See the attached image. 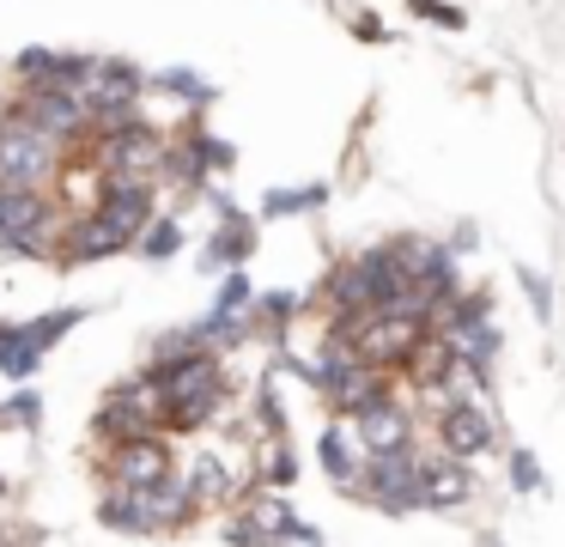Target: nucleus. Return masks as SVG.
I'll return each mask as SVG.
<instances>
[{
    "label": "nucleus",
    "instance_id": "nucleus-7",
    "mask_svg": "<svg viewBox=\"0 0 565 547\" xmlns=\"http://www.w3.org/2000/svg\"><path fill=\"white\" fill-rule=\"evenodd\" d=\"M147 432H159V401L147 396V383L128 377V383L104 389L98 408H92V438H98V450L128 444V438H147Z\"/></svg>",
    "mask_w": 565,
    "mask_h": 547
},
{
    "label": "nucleus",
    "instance_id": "nucleus-42",
    "mask_svg": "<svg viewBox=\"0 0 565 547\" xmlns=\"http://www.w3.org/2000/svg\"><path fill=\"white\" fill-rule=\"evenodd\" d=\"M480 547H504V541H499V535H480Z\"/></svg>",
    "mask_w": 565,
    "mask_h": 547
},
{
    "label": "nucleus",
    "instance_id": "nucleus-17",
    "mask_svg": "<svg viewBox=\"0 0 565 547\" xmlns=\"http://www.w3.org/2000/svg\"><path fill=\"white\" fill-rule=\"evenodd\" d=\"M353 267H359V280H365V292H371V311H395V304L414 292V280H407L402 262H395L390 243H371V250H359Z\"/></svg>",
    "mask_w": 565,
    "mask_h": 547
},
{
    "label": "nucleus",
    "instance_id": "nucleus-33",
    "mask_svg": "<svg viewBox=\"0 0 565 547\" xmlns=\"http://www.w3.org/2000/svg\"><path fill=\"white\" fill-rule=\"evenodd\" d=\"M504 474H511V493H541L547 474H541V456L529 444H511L504 450Z\"/></svg>",
    "mask_w": 565,
    "mask_h": 547
},
{
    "label": "nucleus",
    "instance_id": "nucleus-4",
    "mask_svg": "<svg viewBox=\"0 0 565 547\" xmlns=\"http://www.w3.org/2000/svg\"><path fill=\"white\" fill-rule=\"evenodd\" d=\"M431 432H438V450L456 462H475V456H492V450L504 444L499 438V413H492V401L468 396L462 383L450 389V396L438 401V420H431Z\"/></svg>",
    "mask_w": 565,
    "mask_h": 547
},
{
    "label": "nucleus",
    "instance_id": "nucleus-8",
    "mask_svg": "<svg viewBox=\"0 0 565 547\" xmlns=\"http://www.w3.org/2000/svg\"><path fill=\"white\" fill-rule=\"evenodd\" d=\"M67 152L31 128H0V189H55Z\"/></svg>",
    "mask_w": 565,
    "mask_h": 547
},
{
    "label": "nucleus",
    "instance_id": "nucleus-39",
    "mask_svg": "<svg viewBox=\"0 0 565 547\" xmlns=\"http://www.w3.org/2000/svg\"><path fill=\"white\" fill-rule=\"evenodd\" d=\"M220 541H225V547H268V541H262V535L249 529L244 517H225V523H220Z\"/></svg>",
    "mask_w": 565,
    "mask_h": 547
},
{
    "label": "nucleus",
    "instance_id": "nucleus-35",
    "mask_svg": "<svg viewBox=\"0 0 565 547\" xmlns=\"http://www.w3.org/2000/svg\"><path fill=\"white\" fill-rule=\"evenodd\" d=\"M407 19L438 24V31H468V12L450 7V0H407Z\"/></svg>",
    "mask_w": 565,
    "mask_h": 547
},
{
    "label": "nucleus",
    "instance_id": "nucleus-12",
    "mask_svg": "<svg viewBox=\"0 0 565 547\" xmlns=\"http://www.w3.org/2000/svg\"><path fill=\"white\" fill-rule=\"evenodd\" d=\"M353 438H359L365 456H395V450H419V420H414V408H407L402 396H390L383 408L359 413Z\"/></svg>",
    "mask_w": 565,
    "mask_h": 547
},
{
    "label": "nucleus",
    "instance_id": "nucleus-27",
    "mask_svg": "<svg viewBox=\"0 0 565 547\" xmlns=\"http://www.w3.org/2000/svg\"><path fill=\"white\" fill-rule=\"evenodd\" d=\"M462 286H468V280H462V267H456V255L444 250V243H431V250L419 255V267H414V292H419V298H431V304H450Z\"/></svg>",
    "mask_w": 565,
    "mask_h": 547
},
{
    "label": "nucleus",
    "instance_id": "nucleus-5",
    "mask_svg": "<svg viewBox=\"0 0 565 547\" xmlns=\"http://www.w3.org/2000/svg\"><path fill=\"white\" fill-rule=\"evenodd\" d=\"M359 505H371L377 517H414L419 511V450H395V456H365L353 493Z\"/></svg>",
    "mask_w": 565,
    "mask_h": 547
},
{
    "label": "nucleus",
    "instance_id": "nucleus-34",
    "mask_svg": "<svg viewBox=\"0 0 565 547\" xmlns=\"http://www.w3.org/2000/svg\"><path fill=\"white\" fill-rule=\"evenodd\" d=\"M249 304H256V280H249L244 267H232V274L220 280V292H213V304H207V311L237 316V311H249Z\"/></svg>",
    "mask_w": 565,
    "mask_h": 547
},
{
    "label": "nucleus",
    "instance_id": "nucleus-25",
    "mask_svg": "<svg viewBox=\"0 0 565 547\" xmlns=\"http://www.w3.org/2000/svg\"><path fill=\"white\" fill-rule=\"evenodd\" d=\"M390 396H395V377H390V371H359L347 389H334V396H329V413H334V420H347V425H353L359 413L383 408Z\"/></svg>",
    "mask_w": 565,
    "mask_h": 547
},
{
    "label": "nucleus",
    "instance_id": "nucleus-9",
    "mask_svg": "<svg viewBox=\"0 0 565 547\" xmlns=\"http://www.w3.org/2000/svg\"><path fill=\"white\" fill-rule=\"evenodd\" d=\"M98 55L86 49H50V43H25L13 55V85L19 92H79L92 80Z\"/></svg>",
    "mask_w": 565,
    "mask_h": 547
},
{
    "label": "nucleus",
    "instance_id": "nucleus-29",
    "mask_svg": "<svg viewBox=\"0 0 565 547\" xmlns=\"http://www.w3.org/2000/svg\"><path fill=\"white\" fill-rule=\"evenodd\" d=\"M79 323H86V304H55V311H43V316H25V335L38 340V353L50 359V353L62 347Z\"/></svg>",
    "mask_w": 565,
    "mask_h": 547
},
{
    "label": "nucleus",
    "instance_id": "nucleus-2",
    "mask_svg": "<svg viewBox=\"0 0 565 547\" xmlns=\"http://www.w3.org/2000/svg\"><path fill=\"white\" fill-rule=\"evenodd\" d=\"M164 146H171V128H159V122H147V116H128V122H116V128L92 134L86 158H92V170H98V177L152 182V177H159Z\"/></svg>",
    "mask_w": 565,
    "mask_h": 547
},
{
    "label": "nucleus",
    "instance_id": "nucleus-31",
    "mask_svg": "<svg viewBox=\"0 0 565 547\" xmlns=\"http://www.w3.org/2000/svg\"><path fill=\"white\" fill-rule=\"evenodd\" d=\"M177 250H183V219L159 207V219H152V225L135 238V255H147V262H171Z\"/></svg>",
    "mask_w": 565,
    "mask_h": 547
},
{
    "label": "nucleus",
    "instance_id": "nucleus-38",
    "mask_svg": "<svg viewBox=\"0 0 565 547\" xmlns=\"http://www.w3.org/2000/svg\"><path fill=\"white\" fill-rule=\"evenodd\" d=\"M347 24H353V36H359V43H371V49L390 43V24H383L371 7H353V12H347Z\"/></svg>",
    "mask_w": 565,
    "mask_h": 547
},
{
    "label": "nucleus",
    "instance_id": "nucleus-23",
    "mask_svg": "<svg viewBox=\"0 0 565 547\" xmlns=\"http://www.w3.org/2000/svg\"><path fill=\"white\" fill-rule=\"evenodd\" d=\"M177 146H183L189 158H195L207 177H225V170H237V146L232 140H220V134L207 128V116H189V122H177V134H171Z\"/></svg>",
    "mask_w": 565,
    "mask_h": 547
},
{
    "label": "nucleus",
    "instance_id": "nucleus-20",
    "mask_svg": "<svg viewBox=\"0 0 565 547\" xmlns=\"http://www.w3.org/2000/svg\"><path fill=\"white\" fill-rule=\"evenodd\" d=\"M244 486H262V493H292V486H298V444H292V438H262V444L249 450Z\"/></svg>",
    "mask_w": 565,
    "mask_h": 547
},
{
    "label": "nucleus",
    "instance_id": "nucleus-30",
    "mask_svg": "<svg viewBox=\"0 0 565 547\" xmlns=\"http://www.w3.org/2000/svg\"><path fill=\"white\" fill-rule=\"evenodd\" d=\"M322 207H329V182H298V189H268V194H262V219L322 213Z\"/></svg>",
    "mask_w": 565,
    "mask_h": 547
},
{
    "label": "nucleus",
    "instance_id": "nucleus-13",
    "mask_svg": "<svg viewBox=\"0 0 565 547\" xmlns=\"http://www.w3.org/2000/svg\"><path fill=\"white\" fill-rule=\"evenodd\" d=\"M232 517H244L268 547H298V529H305L292 493H262V486H244V493H237Z\"/></svg>",
    "mask_w": 565,
    "mask_h": 547
},
{
    "label": "nucleus",
    "instance_id": "nucleus-6",
    "mask_svg": "<svg viewBox=\"0 0 565 547\" xmlns=\"http://www.w3.org/2000/svg\"><path fill=\"white\" fill-rule=\"evenodd\" d=\"M98 474H104V486H122V493H152V486H164L177 474V444L164 432L110 444V450H98Z\"/></svg>",
    "mask_w": 565,
    "mask_h": 547
},
{
    "label": "nucleus",
    "instance_id": "nucleus-14",
    "mask_svg": "<svg viewBox=\"0 0 565 547\" xmlns=\"http://www.w3.org/2000/svg\"><path fill=\"white\" fill-rule=\"evenodd\" d=\"M475 498V469L444 450H419V511H462Z\"/></svg>",
    "mask_w": 565,
    "mask_h": 547
},
{
    "label": "nucleus",
    "instance_id": "nucleus-43",
    "mask_svg": "<svg viewBox=\"0 0 565 547\" xmlns=\"http://www.w3.org/2000/svg\"><path fill=\"white\" fill-rule=\"evenodd\" d=\"M322 7H341V0H322Z\"/></svg>",
    "mask_w": 565,
    "mask_h": 547
},
{
    "label": "nucleus",
    "instance_id": "nucleus-10",
    "mask_svg": "<svg viewBox=\"0 0 565 547\" xmlns=\"http://www.w3.org/2000/svg\"><path fill=\"white\" fill-rule=\"evenodd\" d=\"M86 213L98 219L104 231L128 238V250H135V238L152 225V219H159V182H116V177H104Z\"/></svg>",
    "mask_w": 565,
    "mask_h": 547
},
{
    "label": "nucleus",
    "instance_id": "nucleus-36",
    "mask_svg": "<svg viewBox=\"0 0 565 547\" xmlns=\"http://www.w3.org/2000/svg\"><path fill=\"white\" fill-rule=\"evenodd\" d=\"M516 286H523L535 323H553V286H547V274H541V267H516Z\"/></svg>",
    "mask_w": 565,
    "mask_h": 547
},
{
    "label": "nucleus",
    "instance_id": "nucleus-19",
    "mask_svg": "<svg viewBox=\"0 0 565 547\" xmlns=\"http://www.w3.org/2000/svg\"><path fill=\"white\" fill-rule=\"evenodd\" d=\"M256 243H262V225L256 219H220L213 225V238H207V250H201V267L207 274H232V267H249V255H256Z\"/></svg>",
    "mask_w": 565,
    "mask_h": 547
},
{
    "label": "nucleus",
    "instance_id": "nucleus-1",
    "mask_svg": "<svg viewBox=\"0 0 565 547\" xmlns=\"http://www.w3.org/2000/svg\"><path fill=\"white\" fill-rule=\"evenodd\" d=\"M62 201L50 189H0V255L13 262H55Z\"/></svg>",
    "mask_w": 565,
    "mask_h": 547
},
{
    "label": "nucleus",
    "instance_id": "nucleus-21",
    "mask_svg": "<svg viewBox=\"0 0 565 547\" xmlns=\"http://www.w3.org/2000/svg\"><path fill=\"white\" fill-rule=\"evenodd\" d=\"M98 529L128 535V541H159L152 511H147V493H122V486H104L98 493Z\"/></svg>",
    "mask_w": 565,
    "mask_h": 547
},
{
    "label": "nucleus",
    "instance_id": "nucleus-3",
    "mask_svg": "<svg viewBox=\"0 0 565 547\" xmlns=\"http://www.w3.org/2000/svg\"><path fill=\"white\" fill-rule=\"evenodd\" d=\"M79 104H86V116H92V134L140 116V104H147V67L128 61V55H98L92 80L79 85Z\"/></svg>",
    "mask_w": 565,
    "mask_h": 547
},
{
    "label": "nucleus",
    "instance_id": "nucleus-22",
    "mask_svg": "<svg viewBox=\"0 0 565 547\" xmlns=\"http://www.w3.org/2000/svg\"><path fill=\"white\" fill-rule=\"evenodd\" d=\"M317 298H322V311H329V323H347V316H365L371 311V292H365V280H359L353 255H347V262H334L329 274H322Z\"/></svg>",
    "mask_w": 565,
    "mask_h": 547
},
{
    "label": "nucleus",
    "instance_id": "nucleus-16",
    "mask_svg": "<svg viewBox=\"0 0 565 547\" xmlns=\"http://www.w3.org/2000/svg\"><path fill=\"white\" fill-rule=\"evenodd\" d=\"M104 255H128V238L104 231L92 213H67L62 238H55V267H86V262H104Z\"/></svg>",
    "mask_w": 565,
    "mask_h": 547
},
{
    "label": "nucleus",
    "instance_id": "nucleus-37",
    "mask_svg": "<svg viewBox=\"0 0 565 547\" xmlns=\"http://www.w3.org/2000/svg\"><path fill=\"white\" fill-rule=\"evenodd\" d=\"M7 420L25 425V432H31V425L43 420V396H38L31 383H19V389H13V401H0V425H7Z\"/></svg>",
    "mask_w": 565,
    "mask_h": 547
},
{
    "label": "nucleus",
    "instance_id": "nucleus-11",
    "mask_svg": "<svg viewBox=\"0 0 565 547\" xmlns=\"http://www.w3.org/2000/svg\"><path fill=\"white\" fill-rule=\"evenodd\" d=\"M177 481H183V493L201 505V517L207 511H232L237 505V493H244V474L225 462V450H195L189 462H177Z\"/></svg>",
    "mask_w": 565,
    "mask_h": 547
},
{
    "label": "nucleus",
    "instance_id": "nucleus-40",
    "mask_svg": "<svg viewBox=\"0 0 565 547\" xmlns=\"http://www.w3.org/2000/svg\"><path fill=\"white\" fill-rule=\"evenodd\" d=\"M444 250H450V255L475 250V225H456V231H450V243H444Z\"/></svg>",
    "mask_w": 565,
    "mask_h": 547
},
{
    "label": "nucleus",
    "instance_id": "nucleus-15",
    "mask_svg": "<svg viewBox=\"0 0 565 547\" xmlns=\"http://www.w3.org/2000/svg\"><path fill=\"white\" fill-rule=\"evenodd\" d=\"M225 401H232V377H220V383L195 389V396H177V401H159V432L164 438H201L220 425Z\"/></svg>",
    "mask_w": 565,
    "mask_h": 547
},
{
    "label": "nucleus",
    "instance_id": "nucleus-26",
    "mask_svg": "<svg viewBox=\"0 0 565 547\" xmlns=\"http://www.w3.org/2000/svg\"><path fill=\"white\" fill-rule=\"evenodd\" d=\"M147 511H152V529H159V535H189L201 523V505L183 493V481H177V474L147 493Z\"/></svg>",
    "mask_w": 565,
    "mask_h": 547
},
{
    "label": "nucleus",
    "instance_id": "nucleus-28",
    "mask_svg": "<svg viewBox=\"0 0 565 547\" xmlns=\"http://www.w3.org/2000/svg\"><path fill=\"white\" fill-rule=\"evenodd\" d=\"M38 371H43L38 340L25 335V323H7V316H0V377H7V383H31Z\"/></svg>",
    "mask_w": 565,
    "mask_h": 547
},
{
    "label": "nucleus",
    "instance_id": "nucleus-32",
    "mask_svg": "<svg viewBox=\"0 0 565 547\" xmlns=\"http://www.w3.org/2000/svg\"><path fill=\"white\" fill-rule=\"evenodd\" d=\"M249 413H256V432H262V438H292V420H286L280 396H274V371L256 383V401H249Z\"/></svg>",
    "mask_w": 565,
    "mask_h": 547
},
{
    "label": "nucleus",
    "instance_id": "nucleus-18",
    "mask_svg": "<svg viewBox=\"0 0 565 547\" xmlns=\"http://www.w3.org/2000/svg\"><path fill=\"white\" fill-rule=\"evenodd\" d=\"M317 462H322V474H329V486L334 493H353V481H359V469H365V450H359V438H353V425H341V420H329L317 432Z\"/></svg>",
    "mask_w": 565,
    "mask_h": 547
},
{
    "label": "nucleus",
    "instance_id": "nucleus-41",
    "mask_svg": "<svg viewBox=\"0 0 565 547\" xmlns=\"http://www.w3.org/2000/svg\"><path fill=\"white\" fill-rule=\"evenodd\" d=\"M0 547H25V541H19V529H13L7 517H0Z\"/></svg>",
    "mask_w": 565,
    "mask_h": 547
},
{
    "label": "nucleus",
    "instance_id": "nucleus-24",
    "mask_svg": "<svg viewBox=\"0 0 565 547\" xmlns=\"http://www.w3.org/2000/svg\"><path fill=\"white\" fill-rule=\"evenodd\" d=\"M147 92H164V97H177V104H189V116H207V109L220 104V85H213L207 73H195V67L147 73Z\"/></svg>",
    "mask_w": 565,
    "mask_h": 547
}]
</instances>
